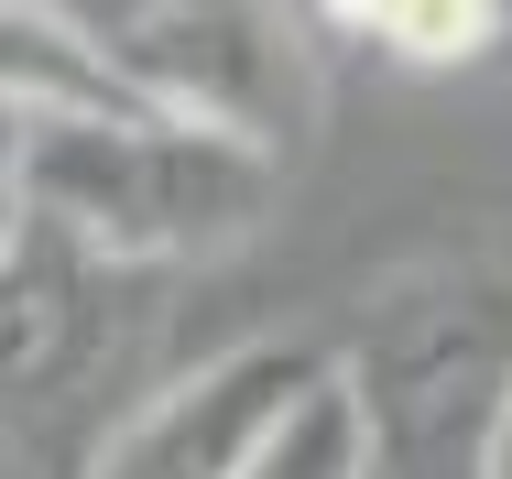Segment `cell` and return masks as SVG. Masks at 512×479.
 Masks as SVG:
<instances>
[{"mask_svg":"<svg viewBox=\"0 0 512 479\" xmlns=\"http://www.w3.org/2000/svg\"><path fill=\"white\" fill-rule=\"evenodd\" d=\"M22 207L120 273H175L262 240L284 218V164L153 109H55L22 131Z\"/></svg>","mask_w":512,"mask_h":479,"instance_id":"1","label":"cell"},{"mask_svg":"<svg viewBox=\"0 0 512 479\" xmlns=\"http://www.w3.org/2000/svg\"><path fill=\"white\" fill-rule=\"evenodd\" d=\"M338 392L360 403L371 479H491L512 414V251L404 262L360 305Z\"/></svg>","mask_w":512,"mask_h":479,"instance_id":"2","label":"cell"},{"mask_svg":"<svg viewBox=\"0 0 512 479\" xmlns=\"http://www.w3.org/2000/svg\"><path fill=\"white\" fill-rule=\"evenodd\" d=\"M77 44L99 55V77L153 120H197L229 131L273 164H295L316 142V11H273V0H120V11H77Z\"/></svg>","mask_w":512,"mask_h":479,"instance_id":"3","label":"cell"},{"mask_svg":"<svg viewBox=\"0 0 512 479\" xmlns=\"http://www.w3.org/2000/svg\"><path fill=\"white\" fill-rule=\"evenodd\" d=\"M142 338H153V273H120L55 229H22L0 262V447L77 479L120 425L109 392L131 382Z\"/></svg>","mask_w":512,"mask_h":479,"instance_id":"4","label":"cell"},{"mask_svg":"<svg viewBox=\"0 0 512 479\" xmlns=\"http://www.w3.org/2000/svg\"><path fill=\"white\" fill-rule=\"evenodd\" d=\"M316 382H327V349H306V338L218 349L197 371H175L164 392H142L77 479H240Z\"/></svg>","mask_w":512,"mask_h":479,"instance_id":"5","label":"cell"},{"mask_svg":"<svg viewBox=\"0 0 512 479\" xmlns=\"http://www.w3.org/2000/svg\"><path fill=\"white\" fill-rule=\"evenodd\" d=\"M0 109L55 120V109H131L99 77V55L77 44V11H11L0 0Z\"/></svg>","mask_w":512,"mask_h":479,"instance_id":"6","label":"cell"},{"mask_svg":"<svg viewBox=\"0 0 512 479\" xmlns=\"http://www.w3.org/2000/svg\"><path fill=\"white\" fill-rule=\"evenodd\" d=\"M316 33H360L371 55H404V66H480L512 44L502 0H371V11H316Z\"/></svg>","mask_w":512,"mask_h":479,"instance_id":"7","label":"cell"},{"mask_svg":"<svg viewBox=\"0 0 512 479\" xmlns=\"http://www.w3.org/2000/svg\"><path fill=\"white\" fill-rule=\"evenodd\" d=\"M240 479H371V436H360V403L338 392V360H327V382L273 425V447Z\"/></svg>","mask_w":512,"mask_h":479,"instance_id":"8","label":"cell"},{"mask_svg":"<svg viewBox=\"0 0 512 479\" xmlns=\"http://www.w3.org/2000/svg\"><path fill=\"white\" fill-rule=\"evenodd\" d=\"M22 131H33V120L0 109V262H11V240L33 229V207H22Z\"/></svg>","mask_w":512,"mask_h":479,"instance_id":"9","label":"cell"},{"mask_svg":"<svg viewBox=\"0 0 512 479\" xmlns=\"http://www.w3.org/2000/svg\"><path fill=\"white\" fill-rule=\"evenodd\" d=\"M491 479H512V414H502V447H491Z\"/></svg>","mask_w":512,"mask_h":479,"instance_id":"10","label":"cell"}]
</instances>
